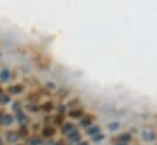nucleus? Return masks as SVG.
Segmentation results:
<instances>
[{"label": "nucleus", "mask_w": 157, "mask_h": 145, "mask_svg": "<svg viewBox=\"0 0 157 145\" xmlns=\"http://www.w3.org/2000/svg\"><path fill=\"white\" fill-rule=\"evenodd\" d=\"M9 78H10V71H9V70H2V71L0 72V79H1L2 82H6Z\"/></svg>", "instance_id": "obj_7"}, {"label": "nucleus", "mask_w": 157, "mask_h": 145, "mask_svg": "<svg viewBox=\"0 0 157 145\" xmlns=\"http://www.w3.org/2000/svg\"><path fill=\"white\" fill-rule=\"evenodd\" d=\"M18 138H20V135H18V133H16V132H9V133H7V140H9L10 143L17 142Z\"/></svg>", "instance_id": "obj_5"}, {"label": "nucleus", "mask_w": 157, "mask_h": 145, "mask_svg": "<svg viewBox=\"0 0 157 145\" xmlns=\"http://www.w3.org/2000/svg\"><path fill=\"white\" fill-rule=\"evenodd\" d=\"M9 100H10V98H9L7 95H4V96H1L0 103H1V104H6V103H9Z\"/></svg>", "instance_id": "obj_19"}, {"label": "nucleus", "mask_w": 157, "mask_h": 145, "mask_svg": "<svg viewBox=\"0 0 157 145\" xmlns=\"http://www.w3.org/2000/svg\"><path fill=\"white\" fill-rule=\"evenodd\" d=\"M73 129H75V126H73V124H71V123H66V124L63 126V128H62V132L66 133V134H68V133H71Z\"/></svg>", "instance_id": "obj_8"}, {"label": "nucleus", "mask_w": 157, "mask_h": 145, "mask_svg": "<svg viewBox=\"0 0 157 145\" xmlns=\"http://www.w3.org/2000/svg\"><path fill=\"white\" fill-rule=\"evenodd\" d=\"M117 145H127L125 143H119V144H117Z\"/></svg>", "instance_id": "obj_24"}, {"label": "nucleus", "mask_w": 157, "mask_h": 145, "mask_svg": "<svg viewBox=\"0 0 157 145\" xmlns=\"http://www.w3.org/2000/svg\"><path fill=\"white\" fill-rule=\"evenodd\" d=\"M41 109L44 110V111H50V110L52 109V104L51 103H45V104L41 105Z\"/></svg>", "instance_id": "obj_14"}, {"label": "nucleus", "mask_w": 157, "mask_h": 145, "mask_svg": "<svg viewBox=\"0 0 157 145\" xmlns=\"http://www.w3.org/2000/svg\"><path fill=\"white\" fill-rule=\"evenodd\" d=\"M79 145H88V143H86V142H83V143H80Z\"/></svg>", "instance_id": "obj_22"}, {"label": "nucleus", "mask_w": 157, "mask_h": 145, "mask_svg": "<svg viewBox=\"0 0 157 145\" xmlns=\"http://www.w3.org/2000/svg\"><path fill=\"white\" fill-rule=\"evenodd\" d=\"M56 145H66V144H65V143H63V142H62V140H60V142H59V143H56Z\"/></svg>", "instance_id": "obj_21"}, {"label": "nucleus", "mask_w": 157, "mask_h": 145, "mask_svg": "<svg viewBox=\"0 0 157 145\" xmlns=\"http://www.w3.org/2000/svg\"><path fill=\"white\" fill-rule=\"evenodd\" d=\"M60 111H61V112H63V111H65V109H63V106H61V108H60Z\"/></svg>", "instance_id": "obj_23"}, {"label": "nucleus", "mask_w": 157, "mask_h": 145, "mask_svg": "<svg viewBox=\"0 0 157 145\" xmlns=\"http://www.w3.org/2000/svg\"><path fill=\"white\" fill-rule=\"evenodd\" d=\"M121 142H129L130 139H132V137H130V134H122V135H119V138H118Z\"/></svg>", "instance_id": "obj_13"}, {"label": "nucleus", "mask_w": 157, "mask_h": 145, "mask_svg": "<svg viewBox=\"0 0 157 145\" xmlns=\"http://www.w3.org/2000/svg\"><path fill=\"white\" fill-rule=\"evenodd\" d=\"M0 93H1V89H0Z\"/></svg>", "instance_id": "obj_26"}, {"label": "nucleus", "mask_w": 157, "mask_h": 145, "mask_svg": "<svg viewBox=\"0 0 157 145\" xmlns=\"http://www.w3.org/2000/svg\"><path fill=\"white\" fill-rule=\"evenodd\" d=\"M118 127H119V123L118 122H112V123L109 124V129L110 131H116Z\"/></svg>", "instance_id": "obj_15"}, {"label": "nucleus", "mask_w": 157, "mask_h": 145, "mask_svg": "<svg viewBox=\"0 0 157 145\" xmlns=\"http://www.w3.org/2000/svg\"><path fill=\"white\" fill-rule=\"evenodd\" d=\"M54 134H55V131L51 127H45L43 129V137H45V138H51Z\"/></svg>", "instance_id": "obj_4"}, {"label": "nucleus", "mask_w": 157, "mask_h": 145, "mask_svg": "<svg viewBox=\"0 0 157 145\" xmlns=\"http://www.w3.org/2000/svg\"><path fill=\"white\" fill-rule=\"evenodd\" d=\"M20 138L21 137H27V129H26V127H22L21 129H20Z\"/></svg>", "instance_id": "obj_17"}, {"label": "nucleus", "mask_w": 157, "mask_h": 145, "mask_svg": "<svg viewBox=\"0 0 157 145\" xmlns=\"http://www.w3.org/2000/svg\"><path fill=\"white\" fill-rule=\"evenodd\" d=\"M80 123H82V126H85V127H86V126H89V124L91 123V120H90V118H85V120H82Z\"/></svg>", "instance_id": "obj_18"}, {"label": "nucleus", "mask_w": 157, "mask_h": 145, "mask_svg": "<svg viewBox=\"0 0 157 145\" xmlns=\"http://www.w3.org/2000/svg\"><path fill=\"white\" fill-rule=\"evenodd\" d=\"M12 116L10 115H0V123L1 124H5V126H9L12 123Z\"/></svg>", "instance_id": "obj_3"}, {"label": "nucleus", "mask_w": 157, "mask_h": 145, "mask_svg": "<svg viewBox=\"0 0 157 145\" xmlns=\"http://www.w3.org/2000/svg\"><path fill=\"white\" fill-rule=\"evenodd\" d=\"M99 132H100V128L99 127H90L89 129H88V135H91V137H94V135H96V134H99Z\"/></svg>", "instance_id": "obj_9"}, {"label": "nucleus", "mask_w": 157, "mask_h": 145, "mask_svg": "<svg viewBox=\"0 0 157 145\" xmlns=\"http://www.w3.org/2000/svg\"><path fill=\"white\" fill-rule=\"evenodd\" d=\"M102 139H104V134H96V135L93 137V140L94 142H101Z\"/></svg>", "instance_id": "obj_16"}, {"label": "nucleus", "mask_w": 157, "mask_h": 145, "mask_svg": "<svg viewBox=\"0 0 157 145\" xmlns=\"http://www.w3.org/2000/svg\"><path fill=\"white\" fill-rule=\"evenodd\" d=\"M0 145H1V139H0Z\"/></svg>", "instance_id": "obj_25"}, {"label": "nucleus", "mask_w": 157, "mask_h": 145, "mask_svg": "<svg viewBox=\"0 0 157 145\" xmlns=\"http://www.w3.org/2000/svg\"><path fill=\"white\" fill-rule=\"evenodd\" d=\"M55 122H56V123H61V122H62V117H61V116H60V117H56Z\"/></svg>", "instance_id": "obj_20"}, {"label": "nucleus", "mask_w": 157, "mask_h": 145, "mask_svg": "<svg viewBox=\"0 0 157 145\" xmlns=\"http://www.w3.org/2000/svg\"><path fill=\"white\" fill-rule=\"evenodd\" d=\"M155 138H156V135H155L154 132H151V131H144L143 132V139L144 140L152 142V140H155Z\"/></svg>", "instance_id": "obj_2"}, {"label": "nucleus", "mask_w": 157, "mask_h": 145, "mask_svg": "<svg viewBox=\"0 0 157 145\" xmlns=\"http://www.w3.org/2000/svg\"><path fill=\"white\" fill-rule=\"evenodd\" d=\"M28 144L29 145H40L41 144V140H40L39 138L34 137V138H31V139L28 140Z\"/></svg>", "instance_id": "obj_11"}, {"label": "nucleus", "mask_w": 157, "mask_h": 145, "mask_svg": "<svg viewBox=\"0 0 157 145\" xmlns=\"http://www.w3.org/2000/svg\"><path fill=\"white\" fill-rule=\"evenodd\" d=\"M23 90V87L22 85H13V87H10L9 88V92H10V94H20L21 92Z\"/></svg>", "instance_id": "obj_6"}, {"label": "nucleus", "mask_w": 157, "mask_h": 145, "mask_svg": "<svg viewBox=\"0 0 157 145\" xmlns=\"http://www.w3.org/2000/svg\"><path fill=\"white\" fill-rule=\"evenodd\" d=\"M17 120H18V122H26V115L22 111H18L17 112Z\"/></svg>", "instance_id": "obj_12"}, {"label": "nucleus", "mask_w": 157, "mask_h": 145, "mask_svg": "<svg viewBox=\"0 0 157 145\" xmlns=\"http://www.w3.org/2000/svg\"><path fill=\"white\" fill-rule=\"evenodd\" d=\"M67 135H68L70 142H72V143H78L79 140H80V134L78 133V131H76V129H73V131H72L71 133H68Z\"/></svg>", "instance_id": "obj_1"}, {"label": "nucleus", "mask_w": 157, "mask_h": 145, "mask_svg": "<svg viewBox=\"0 0 157 145\" xmlns=\"http://www.w3.org/2000/svg\"><path fill=\"white\" fill-rule=\"evenodd\" d=\"M82 115H83V111H82V110H78V109L70 112V116H71L72 118H79Z\"/></svg>", "instance_id": "obj_10"}]
</instances>
